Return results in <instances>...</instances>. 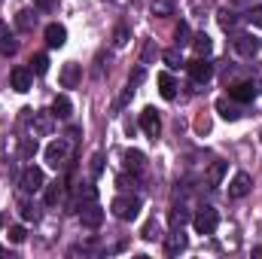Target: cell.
Masks as SVG:
<instances>
[{"label":"cell","instance_id":"6da1fadb","mask_svg":"<svg viewBox=\"0 0 262 259\" xmlns=\"http://www.w3.org/2000/svg\"><path fill=\"white\" fill-rule=\"evenodd\" d=\"M70 156H73V140H70V137H55V140L46 146V162H49V168H55V171H64L67 165H70Z\"/></svg>","mask_w":262,"mask_h":259},{"label":"cell","instance_id":"7a4b0ae2","mask_svg":"<svg viewBox=\"0 0 262 259\" xmlns=\"http://www.w3.org/2000/svg\"><path fill=\"white\" fill-rule=\"evenodd\" d=\"M110 210H113L116 220L131 223V220L140 213V198H137V195H116V198L110 201Z\"/></svg>","mask_w":262,"mask_h":259},{"label":"cell","instance_id":"3957f363","mask_svg":"<svg viewBox=\"0 0 262 259\" xmlns=\"http://www.w3.org/2000/svg\"><path fill=\"white\" fill-rule=\"evenodd\" d=\"M18 183H21V189H25V192H40V189H46V174H43V168L28 165V168L21 171Z\"/></svg>","mask_w":262,"mask_h":259},{"label":"cell","instance_id":"277c9868","mask_svg":"<svg viewBox=\"0 0 262 259\" xmlns=\"http://www.w3.org/2000/svg\"><path fill=\"white\" fill-rule=\"evenodd\" d=\"M192 226H195L198 235H213L216 226H220V213L213 207H201L195 217H192Z\"/></svg>","mask_w":262,"mask_h":259},{"label":"cell","instance_id":"5b68a950","mask_svg":"<svg viewBox=\"0 0 262 259\" xmlns=\"http://www.w3.org/2000/svg\"><path fill=\"white\" fill-rule=\"evenodd\" d=\"M28 122H31V137H43V134H49V131L55 128V113H49V110H34Z\"/></svg>","mask_w":262,"mask_h":259},{"label":"cell","instance_id":"8992f818","mask_svg":"<svg viewBox=\"0 0 262 259\" xmlns=\"http://www.w3.org/2000/svg\"><path fill=\"white\" fill-rule=\"evenodd\" d=\"M235 52H238L241 58H256L262 52V40L256 34H238V37H235Z\"/></svg>","mask_w":262,"mask_h":259},{"label":"cell","instance_id":"52a82bcc","mask_svg":"<svg viewBox=\"0 0 262 259\" xmlns=\"http://www.w3.org/2000/svg\"><path fill=\"white\" fill-rule=\"evenodd\" d=\"M189 76H192V85H195V89H204V85L210 82V76H213V64H210L207 58H195V61L189 64Z\"/></svg>","mask_w":262,"mask_h":259},{"label":"cell","instance_id":"ba28073f","mask_svg":"<svg viewBox=\"0 0 262 259\" xmlns=\"http://www.w3.org/2000/svg\"><path fill=\"white\" fill-rule=\"evenodd\" d=\"M140 128H143V134H146L149 140H159V137H162V116H159L152 107H146V110L140 113Z\"/></svg>","mask_w":262,"mask_h":259},{"label":"cell","instance_id":"9c48e42d","mask_svg":"<svg viewBox=\"0 0 262 259\" xmlns=\"http://www.w3.org/2000/svg\"><path fill=\"white\" fill-rule=\"evenodd\" d=\"M253 189V180H250V174L247 171H238L235 177H232V183H229V198H244V195H250Z\"/></svg>","mask_w":262,"mask_h":259},{"label":"cell","instance_id":"30bf717a","mask_svg":"<svg viewBox=\"0 0 262 259\" xmlns=\"http://www.w3.org/2000/svg\"><path fill=\"white\" fill-rule=\"evenodd\" d=\"M216 113H220L226 122H238V119L244 116V107H241L238 101H232V98H220V101H216Z\"/></svg>","mask_w":262,"mask_h":259},{"label":"cell","instance_id":"8fae6325","mask_svg":"<svg viewBox=\"0 0 262 259\" xmlns=\"http://www.w3.org/2000/svg\"><path fill=\"white\" fill-rule=\"evenodd\" d=\"M58 82H61V89H76L79 82H82V64H76V61H67L61 67V76H58Z\"/></svg>","mask_w":262,"mask_h":259},{"label":"cell","instance_id":"7c38bea8","mask_svg":"<svg viewBox=\"0 0 262 259\" xmlns=\"http://www.w3.org/2000/svg\"><path fill=\"white\" fill-rule=\"evenodd\" d=\"M229 98L238 104H250L256 98V85L253 82H235V85H229Z\"/></svg>","mask_w":262,"mask_h":259},{"label":"cell","instance_id":"4fadbf2b","mask_svg":"<svg viewBox=\"0 0 262 259\" xmlns=\"http://www.w3.org/2000/svg\"><path fill=\"white\" fill-rule=\"evenodd\" d=\"M79 220H82V226H85V229H98V226L104 223V207L95 201V204H89V207H82V210H79Z\"/></svg>","mask_w":262,"mask_h":259},{"label":"cell","instance_id":"5bb4252c","mask_svg":"<svg viewBox=\"0 0 262 259\" xmlns=\"http://www.w3.org/2000/svg\"><path fill=\"white\" fill-rule=\"evenodd\" d=\"M165 250H168V256H180L183 250H186V235H183V226L177 229H171V235L165 238Z\"/></svg>","mask_w":262,"mask_h":259},{"label":"cell","instance_id":"9a60e30c","mask_svg":"<svg viewBox=\"0 0 262 259\" xmlns=\"http://www.w3.org/2000/svg\"><path fill=\"white\" fill-rule=\"evenodd\" d=\"M31 67H12V73H9V85L15 89V92H28L31 89Z\"/></svg>","mask_w":262,"mask_h":259},{"label":"cell","instance_id":"2e32d148","mask_svg":"<svg viewBox=\"0 0 262 259\" xmlns=\"http://www.w3.org/2000/svg\"><path fill=\"white\" fill-rule=\"evenodd\" d=\"M46 43H49L52 49H61V46L67 43V28L64 25H58V21L46 25Z\"/></svg>","mask_w":262,"mask_h":259},{"label":"cell","instance_id":"e0dca14e","mask_svg":"<svg viewBox=\"0 0 262 259\" xmlns=\"http://www.w3.org/2000/svg\"><path fill=\"white\" fill-rule=\"evenodd\" d=\"M156 79H159V92H162V98H165V101H174V98H177V82H174V76H171L168 70H162Z\"/></svg>","mask_w":262,"mask_h":259},{"label":"cell","instance_id":"ac0fdd59","mask_svg":"<svg viewBox=\"0 0 262 259\" xmlns=\"http://www.w3.org/2000/svg\"><path fill=\"white\" fill-rule=\"evenodd\" d=\"M15 49H18V43H15V37L9 34V28H6V21H0V55H15Z\"/></svg>","mask_w":262,"mask_h":259},{"label":"cell","instance_id":"d6986e66","mask_svg":"<svg viewBox=\"0 0 262 259\" xmlns=\"http://www.w3.org/2000/svg\"><path fill=\"white\" fill-rule=\"evenodd\" d=\"M61 198H64V183H61V180H55V183H49V186H46V192H43V201H46L49 207L61 204Z\"/></svg>","mask_w":262,"mask_h":259},{"label":"cell","instance_id":"ffe728a7","mask_svg":"<svg viewBox=\"0 0 262 259\" xmlns=\"http://www.w3.org/2000/svg\"><path fill=\"white\" fill-rule=\"evenodd\" d=\"M52 113H55V119H70L73 104H70V98H67V95H58V98L52 101Z\"/></svg>","mask_w":262,"mask_h":259},{"label":"cell","instance_id":"44dd1931","mask_svg":"<svg viewBox=\"0 0 262 259\" xmlns=\"http://www.w3.org/2000/svg\"><path fill=\"white\" fill-rule=\"evenodd\" d=\"M192 49H195L198 58H207V55L213 52V43H210L207 34H195V37H192Z\"/></svg>","mask_w":262,"mask_h":259},{"label":"cell","instance_id":"7402d4cb","mask_svg":"<svg viewBox=\"0 0 262 259\" xmlns=\"http://www.w3.org/2000/svg\"><path fill=\"white\" fill-rule=\"evenodd\" d=\"M95 201H98V189H95V186H82L79 195H76V204H73V207L82 210V207H89V204H95Z\"/></svg>","mask_w":262,"mask_h":259},{"label":"cell","instance_id":"603a6c76","mask_svg":"<svg viewBox=\"0 0 262 259\" xmlns=\"http://www.w3.org/2000/svg\"><path fill=\"white\" fill-rule=\"evenodd\" d=\"M223 177H226V162H213L207 168V186H220Z\"/></svg>","mask_w":262,"mask_h":259},{"label":"cell","instance_id":"cb8c5ba5","mask_svg":"<svg viewBox=\"0 0 262 259\" xmlns=\"http://www.w3.org/2000/svg\"><path fill=\"white\" fill-rule=\"evenodd\" d=\"M149 9L159 18H168V15H174V0H149Z\"/></svg>","mask_w":262,"mask_h":259},{"label":"cell","instance_id":"d4e9b609","mask_svg":"<svg viewBox=\"0 0 262 259\" xmlns=\"http://www.w3.org/2000/svg\"><path fill=\"white\" fill-rule=\"evenodd\" d=\"M216 21H220V28H223L226 34L238 28V15H235L232 9H220V15H216Z\"/></svg>","mask_w":262,"mask_h":259},{"label":"cell","instance_id":"484cf974","mask_svg":"<svg viewBox=\"0 0 262 259\" xmlns=\"http://www.w3.org/2000/svg\"><path fill=\"white\" fill-rule=\"evenodd\" d=\"M15 25H18L21 31H34V25H37V15H34L31 9H21V12L15 15Z\"/></svg>","mask_w":262,"mask_h":259},{"label":"cell","instance_id":"4316f807","mask_svg":"<svg viewBox=\"0 0 262 259\" xmlns=\"http://www.w3.org/2000/svg\"><path fill=\"white\" fill-rule=\"evenodd\" d=\"M18 213H21V220H28V223H37V220H40L37 207H34L28 198H21V201H18Z\"/></svg>","mask_w":262,"mask_h":259},{"label":"cell","instance_id":"83f0119b","mask_svg":"<svg viewBox=\"0 0 262 259\" xmlns=\"http://www.w3.org/2000/svg\"><path fill=\"white\" fill-rule=\"evenodd\" d=\"M140 238H143V241H156V238H162V226H159V220H149V223L140 229Z\"/></svg>","mask_w":262,"mask_h":259},{"label":"cell","instance_id":"f1b7e54d","mask_svg":"<svg viewBox=\"0 0 262 259\" xmlns=\"http://www.w3.org/2000/svg\"><path fill=\"white\" fill-rule=\"evenodd\" d=\"M49 70V55L46 52H37L34 58H31V73H37V76H43Z\"/></svg>","mask_w":262,"mask_h":259},{"label":"cell","instance_id":"f546056e","mask_svg":"<svg viewBox=\"0 0 262 259\" xmlns=\"http://www.w3.org/2000/svg\"><path fill=\"white\" fill-rule=\"evenodd\" d=\"M125 162H128V168L134 171V174H140L146 159H143V153H137V149H128V153H125Z\"/></svg>","mask_w":262,"mask_h":259},{"label":"cell","instance_id":"4dcf8cb0","mask_svg":"<svg viewBox=\"0 0 262 259\" xmlns=\"http://www.w3.org/2000/svg\"><path fill=\"white\" fill-rule=\"evenodd\" d=\"M128 40H131V31L125 28V25H119V28H116V34H113V46H116V49H125V46H128Z\"/></svg>","mask_w":262,"mask_h":259},{"label":"cell","instance_id":"1f68e13d","mask_svg":"<svg viewBox=\"0 0 262 259\" xmlns=\"http://www.w3.org/2000/svg\"><path fill=\"white\" fill-rule=\"evenodd\" d=\"M162 58H165V64L171 67V70H177V67H183V58H180V52H177V49H168V52H165Z\"/></svg>","mask_w":262,"mask_h":259},{"label":"cell","instance_id":"d6a6232c","mask_svg":"<svg viewBox=\"0 0 262 259\" xmlns=\"http://www.w3.org/2000/svg\"><path fill=\"white\" fill-rule=\"evenodd\" d=\"M79 253H101V244L89 241V244H76V247L70 250V256H79Z\"/></svg>","mask_w":262,"mask_h":259},{"label":"cell","instance_id":"836d02e7","mask_svg":"<svg viewBox=\"0 0 262 259\" xmlns=\"http://www.w3.org/2000/svg\"><path fill=\"white\" fill-rule=\"evenodd\" d=\"M34 153H37V137H34V140H31V137H21V156L31 159Z\"/></svg>","mask_w":262,"mask_h":259},{"label":"cell","instance_id":"e575fe53","mask_svg":"<svg viewBox=\"0 0 262 259\" xmlns=\"http://www.w3.org/2000/svg\"><path fill=\"white\" fill-rule=\"evenodd\" d=\"M186 220H189V213H186L183 207H174V210H171V226H177V229H180Z\"/></svg>","mask_w":262,"mask_h":259},{"label":"cell","instance_id":"d590c367","mask_svg":"<svg viewBox=\"0 0 262 259\" xmlns=\"http://www.w3.org/2000/svg\"><path fill=\"white\" fill-rule=\"evenodd\" d=\"M25 238H28L25 226H9V241H12V244H21Z\"/></svg>","mask_w":262,"mask_h":259},{"label":"cell","instance_id":"8d00e7d4","mask_svg":"<svg viewBox=\"0 0 262 259\" xmlns=\"http://www.w3.org/2000/svg\"><path fill=\"white\" fill-rule=\"evenodd\" d=\"M186 43H192L189 40V25L180 21V28H177V46H186Z\"/></svg>","mask_w":262,"mask_h":259},{"label":"cell","instance_id":"74e56055","mask_svg":"<svg viewBox=\"0 0 262 259\" xmlns=\"http://www.w3.org/2000/svg\"><path fill=\"white\" fill-rule=\"evenodd\" d=\"M101 171H104V156H101V153H95V156H92V174H95V177H101Z\"/></svg>","mask_w":262,"mask_h":259},{"label":"cell","instance_id":"f35d334b","mask_svg":"<svg viewBox=\"0 0 262 259\" xmlns=\"http://www.w3.org/2000/svg\"><path fill=\"white\" fill-rule=\"evenodd\" d=\"M247 21H253L256 28H262V6H256V9H250V12H247Z\"/></svg>","mask_w":262,"mask_h":259},{"label":"cell","instance_id":"ab89813d","mask_svg":"<svg viewBox=\"0 0 262 259\" xmlns=\"http://www.w3.org/2000/svg\"><path fill=\"white\" fill-rule=\"evenodd\" d=\"M37 9H46L49 12V9H55V0H37Z\"/></svg>","mask_w":262,"mask_h":259},{"label":"cell","instance_id":"60d3db41","mask_svg":"<svg viewBox=\"0 0 262 259\" xmlns=\"http://www.w3.org/2000/svg\"><path fill=\"white\" fill-rule=\"evenodd\" d=\"M195 128L201 131V134H207V131H210V122H207V119H198V122H195Z\"/></svg>","mask_w":262,"mask_h":259},{"label":"cell","instance_id":"b9f144b4","mask_svg":"<svg viewBox=\"0 0 262 259\" xmlns=\"http://www.w3.org/2000/svg\"><path fill=\"white\" fill-rule=\"evenodd\" d=\"M253 256H262V247H253Z\"/></svg>","mask_w":262,"mask_h":259},{"label":"cell","instance_id":"7bdbcfd3","mask_svg":"<svg viewBox=\"0 0 262 259\" xmlns=\"http://www.w3.org/2000/svg\"><path fill=\"white\" fill-rule=\"evenodd\" d=\"M0 229H3V217H0Z\"/></svg>","mask_w":262,"mask_h":259}]
</instances>
